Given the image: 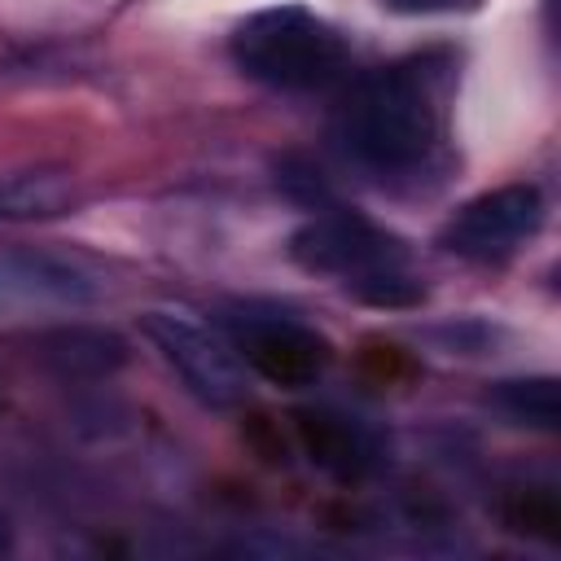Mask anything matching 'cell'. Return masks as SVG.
<instances>
[{
	"instance_id": "obj_12",
	"label": "cell",
	"mask_w": 561,
	"mask_h": 561,
	"mask_svg": "<svg viewBox=\"0 0 561 561\" xmlns=\"http://www.w3.org/2000/svg\"><path fill=\"white\" fill-rule=\"evenodd\" d=\"M508 526L522 530V535H535V539H557L561 535V508H557V495L552 491H517V500L508 504Z\"/></svg>"
},
{
	"instance_id": "obj_13",
	"label": "cell",
	"mask_w": 561,
	"mask_h": 561,
	"mask_svg": "<svg viewBox=\"0 0 561 561\" xmlns=\"http://www.w3.org/2000/svg\"><path fill=\"white\" fill-rule=\"evenodd\" d=\"M390 13L403 18H421V13H456V9H473L478 0H381Z\"/></svg>"
},
{
	"instance_id": "obj_10",
	"label": "cell",
	"mask_w": 561,
	"mask_h": 561,
	"mask_svg": "<svg viewBox=\"0 0 561 561\" xmlns=\"http://www.w3.org/2000/svg\"><path fill=\"white\" fill-rule=\"evenodd\" d=\"M79 202V188L66 171H18L0 180V224L53 219Z\"/></svg>"
},
{
	"instance_id": "obj_1",
	"label": "cell",
	"mask_w": 561,
	"mask_h": 561,
	"mask_svg": "<svg viewBox=\"0 0 561 561\" xmlns=\"http://www.w3.org/2000/svg\"><path fill=\"white\" fill-rule=\"evenodd\" d=\"M438 136L443 105L430 61H399L364 75L337 110L342 149L377 175L421 171L438 149Z\"/></svg>"
},
{
	"instance_id": "obj_11",
	"label": "cell",
	"mask_w": 561,
	"mask_h": 561,
	"mask_svg": "<svg viewBox=\"0 0 561 561\" xmlns=\"http://www.w3.org/2000/svg\"><path fill=\"white\" fill-rule=\"evenodd\" d=\"M491 408H500L508 421L530 430H557L561 421V390L557 377H513L491 386Z\"/></svg>"
},
{
	"instance_id": "obj_7",
	"label": "cell",
	"mask_w": 561,
	"mask_h": 561,
	"mask_svg": "<svg viewBox=\"0 0 561 561\" xmlns=\"http://www.w3.org/2000/svg\"><path fill=\"white\" fill-rule=\"evenodd\" d=\"M35 359L66 381H96L127 364V342L101 324H57L31 337Z\"/></svg>"
},
{
	"instance_id": "obj_6",
	"label": "cell",
	"mask_w": 561,
	"mask_h": 561,
	"mask_svg": "<svg viewBox=\"0 0 561 561\" xmlns=\"http://www.w3.org/2000/svg\"><path fill=\"white\" fill-rule=\"evenodd\" d=\"M228 324H232V337H237L241 359H245L263 381H272V386H280V390H302V386H311V381L329 368V359H333L329 342H324L316 329H307L302 320H294V316L241 311V316H232Z\"/></svg>"
},
{
	"instance_id": "obj_14",
	"label": "cell",
	"mask_w": 561,
	"mask_h": 561,
	"mask_svg": "<svg viewBox=\"0 0 561 561\" xmlns=\"http://www.w3.org/2000/svg\"><path fill=\"white\" fill-rule=\"evenodd\" d=\"M9 543H13V530H9V522L0 517V552H9Z\"/></svg>"
},
{
	"instance_id": "obj_5",
	"label": "cell",
	"mask_w": 561,
	"mask_h": 561,
	"mask_svg": "<svg viewBox=\"0 0 561 561\" xmlns=\"http://www.w3.org/2000/svg\"><path fill=\"white\" fill-rule=\"evenodd\" d=\"M543 224V193L535 184H500L491 193L469 197L438 232V245L460 259H504L522 250Z\"/></svg>"
},
{
	"instance_id": "obj_2",
	"label": "cell",
	"mask_w": 561,
	"mask_h": 561,
	"mask_svg": "<svg viewBox=\"0 0 561 561\" xmlns=\"http://www.w3.org/2000/svg\"><path fill=\"white\" fill-rule=\"evenodd\" d=\"M294 263L337 276L368 307H416L425 298L421 276L408 267V245L359 210H320L289 237Z\"/></svg>"
},
{
	"instance_id": "obj_9",
	"label": "cell",
	"mask_w": 561,
	"mask_h": 561,
	"mask_svg": "<svg viewBox=\"0 0 561 561\" xmlns=\"http://www.w3.org/2000/svg\"><path fill=\"white\" fill-rule=\"evenodd\" d=\"M0 276L9 289L22 294H39V298H61V302H79L96 294V272L88 263H79L75 254H57V250H13L0 259Z\"/></svg>"
},
{
	"instance_id": "obj_8",
	"label": "cell",
	"mask_w": 561,
	"mask_h": 561,
	"mask_svg": "<svg viewBox=\"0 0 561 561\" xmlns=\"http://www.w3.org/2000/svg\"><path fill=\"white\" fill-rule=\"evenodd\" d=\"M294 434L311 465H320L333 478H364L373 469V438L342 412L329 408H302L294 412Z\"/></svg>"
},
{
	"instance_id": "obj_3",
	"label": "cell",
	"mask_w": 561,
	"mask_h": 561,
	"mask_svg": "<svg viewBox=\"0 0 561 561\" xmlns=\"http://www.w3.org/2000/svg\"><path fill=\"white\" fill-rule=\"evenodd\" d=\"M228 53L241 75L280 92H316L333 83L346 66L342 31L307 4H267L241 18L228 39Z\"/></svg>"
},
{
	"instance_id": "obj_4",
	"label": "cell",
	"mask_w": 561,
	"mask_h": 561,
	"mask_svg": "<svg viewBox=\"0 0 561 561\" xmlns=\"http://www.w3.org/2000/svg\"><path fill=\"white\" fill-rule=\"evenodd\" d=\"M145 333L162 351V359L175 368V377L184 381V390L193 399H202L206 408H219V412L245 403L250 386H245V368H241L237 351L219 333H210L202 320H193L184 311H149Z\"/></svg>"
}]
</instances>
